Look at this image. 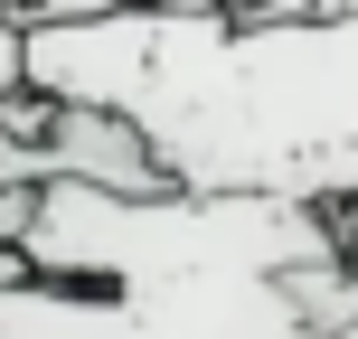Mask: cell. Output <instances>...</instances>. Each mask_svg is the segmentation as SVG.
<instances>
[{
	"label": "cell",
	"mask_w": 358,
	"mask_h": 339,
	"mask_svg": "<svg viewBox=\"0 0 358 339\" xmlns=\"http://www.w3.org/2000/svg\"><path fill=\"white\" fill-rule=\"evenodd\" d=\"M29 94L104 104L198 198H358V19H94L29 29Z\"/></svg>",
	"instance_id": "obj_1"
},
{
	"label": "cell",
	"mask_w": 358,
	"mask_h": 339,
	"mask_svg": "<svg viewBox=\"0 0 358 339\" xmlns=\"http://www.w3.org/2000/svg\"><path fill=\"white\" fill-rule=\"evenodd\" d=\"M48 161H57V179H85V189H113V198H170L161 151H151L123 113H104V104H57Z\"/></svg>",
	"instance_id": "obj_2"
},
{
	"label": "cell",
	"mask_w": 358,
	"mask_h": 339,
	"mask_svg": "<svg viewBox=\"0 0 358 339\" xmlns=\"http://www.w3.org/2000/svg\"><path fill=\"white\" fill-rule=\"evenodd\" d=\"M0 339H113V292L66 283H0Z\"/></svg>",
	"instance_id": "obj_3"
},
{
	"label": "cell",
	"mask_w": 358,
	"mask_h": 339,
	"mask_svg": "<svg viewBox=\"0 0 358 339\" xmlns=\"http://www.w3.org/2000/svg\"><path fill=\"white\" fill-rule=\"evenodd\" d=\"M29 94V19L0 10V104H19Z\"/></svg>",
	"instance_id": "obj_4"
},
{
	"label": "cell",
	"mask_w": 358,
	"mask_h": 339,
	"mask_svg": "<svg viewBox=\"0 0 358 339\" xmlns=\"http://www.w3.org/2000/svg\"><path fill=\"white\" fill-rule=\"evenodd\" d=\"M142 10H151V19H217L227 0H142Z\"/></svg>",
	"instance_id": "obj_5"
},
{
	"label": "cell",
	"mask_w": 358,
	"mask_h": 339,
	"mask_svg": "<svg viewBox=\"0 0 358 339\" xmlns=\"http://www.w3.org/2000/svg\"><path fill=\"white\" fill-rule=\"evenodd\" d=\"M0 283H29V264H19V254H0Z\"/></svg>",
	"instance_id": "obj_6"
}]
</instances>
